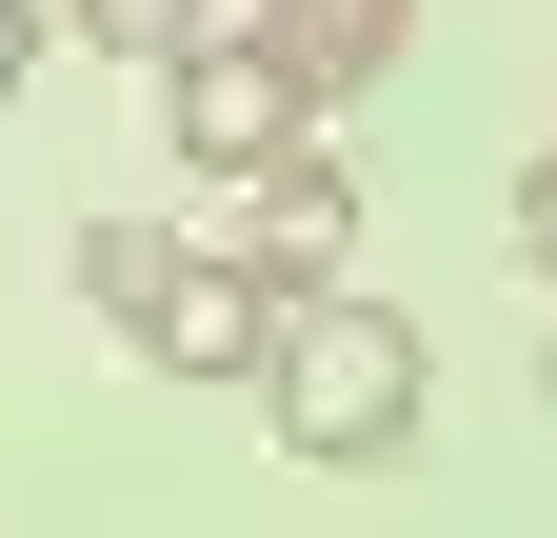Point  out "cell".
<instances>
[{
  "instance_id": "1",
  "label": "cell",
  "mask_w": 557,
  "mask_h": 538,
  "mask_svg": "<svg viewBox=\"0 0 557 538\" xmlns=\"http://www.w3.org/2000/svg\"><path fill=\"white\" fill-rule=\"evenodd\" d=\"M418 399H438V340H418L398 299H278V359H259V419L299 439V458H338V479H359V458H398L418 439Z\"/></svg>"
},
{
  "instance_id": "2",
  "label": "cell",
  "mask_w": 557,
  "mask_h": 538,
  "mask_svg": "<svg viewBox=\"0 0 557 538\" xmlns=\"http://www.w3.org/2000/svg\"><path fill=\"white\" fill-rule=\"evenodd\" d=\"M160 120H180V180H259V160H299V81H278L239 21L160 81Z\"/></svg>"
},
{
  "instance_id": "3",
  "label": "cell",
  "mask_w": 557,
  "mask_h": 538,
  "mask_svg": "<svg viewBox=\"0 0 557 538\" xmlns=\"http://www.w3.org/2000/svg\"><path fill=\"white\" fill-rule=\"evenodd\" d=\"M338 259H359V180H338L319 140L259 160V180H239V280H259V299H338Z\"/></svg>"
},
{
  "instance_id": "4",
  "label": "cell",
  "mask_w": 557,
  "mask_h": 538,
  "mask_svg": "<svg viewBox=\"0 0 557 538\" xmlns=\"http://www.w3.org/2000/svg\"><path fill=\"white\" fill-rule=\"evenodd\" d=\"M139 359H160V379H259L278 359V299L239 280V259H180V280L139 299Z\"/></svg>"
},
{
  "instance_id": "5",
  "label": "cell",
  "mask_w": 557,
  "mask_h": 538,
  "mask_svg": "<svg viewBox=\"0 0 557 538\" xmlns=\"http://www.w3.org/2000/svg\"><path fill=\"white\" fill-rule=\"evenodd\" d=\"M398 21H418V0H259L239 40H259L299 100H359V81H398Z\"/></svg>"
},
{
  "instance_id": "6",
  "label": "cell",
  "mask_w": 557,
  "mask_h": 538,
  "mask_svg": "<svg viewBox=\"0 0 557 538\" xmlns=\"http://www.w3.org/2000/svg\"><path fill=\"white\" fill-rule=\"evenodd\" d=\"M60 21H81L100 60H160V81H180V60L220 40V0H60Z\"/></svg>"
},
{
  "instance_id": "7",
  "label": "cell",
  "mask_w": 557,
  "mask_h": 538,
  "mask_svg": "<svg viewBox=\"0 0 557 538\" xmlns=\"http://www.w3.org/2000/svg\"><path fill=\"white\" fill-rule=\"evenodd\" d=\"M160 280H180V240H160V220H81V299L120 319V340H139V299H160Z\"/></svg>"
},
{
  "instance_id": "8",
  "label": "cell",
  "mask_w": 557,
  "mask_h": 538,
  "mask_svg": "<svg viewBox=\"0 0 557 538\" xmlns=\"http://www.w3.org/2000/svg\"><path fill=\"white\" fill-rule=\"evenodd\" d=\"M40 40H60V21H40V0H0V100H21V81H40Z\"/></svg>"
},
{
  "instance_id": "9",
  "label": "cell",
  "mask_w": 557,
  "mask_h": 538,
  "mask_svg": "<svg viewBox=\"0 0 557 538\" xmlns=\"http://www.w3.org/2000/svg\"><path fill=\"white\" fill-rule=\"evenodd\" d=\"M518 259H537V280H557V160L518 180Z\"/></svg>"
},
{
  "instance_id": "10",
  "label": "cell",
  "mask_w": 557,
  "mask_h": 538,
  "mask_svg": "<svg viewBox=\"0 0 557 538\" xmlns=\"http://www.w3.org/2000/svg\"><path fill=\"white\" fill-rule=\"evenodd\" d=\"M537 399H557V359H537Z\"/></svg>"
}]
</instances>
